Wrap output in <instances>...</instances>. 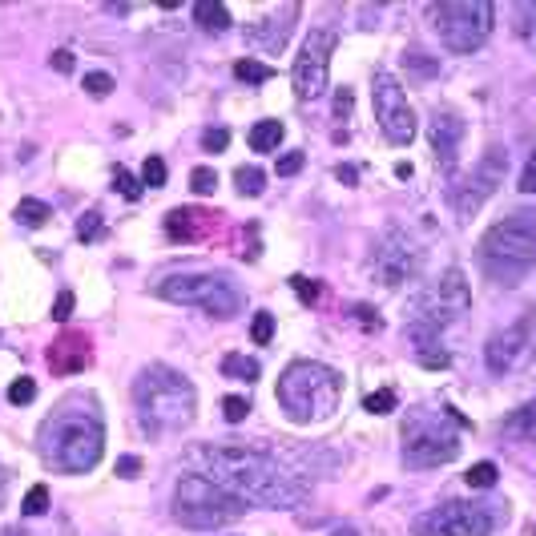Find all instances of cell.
<instances>
[{
	"label": "cell",
	"mask_w": 536,
	"mask_h": 536,
	"mask_svg": "<svg viewBox=\"0 0 536 536\" xmlns=\"http://www.w3.org/2000/svg\"><path fill=\"white\" fill-rule=\"evenodd\" d=\"M202 464L210 468V480H218L230 496L258 508H299L307 500V480L266 448L226 444L202 448Z\"/></svg>",
	"instance_id": "obj_1"
},
{
	"label": "cell",
	"mask_w": 536,
	"mask_h": 536,
	"mask_svg": "<svg viewBox=\"0 0 536 536\" xmlns=\"http://www.w3.org/2000/svg\"><path fill=\"white\" fill-rule=\"evenodd\" d=\"M133 408H138V420H142L146 436L182 432L194 420V408H198L194 383L166 363H150L138 379H133Z\"/></svg>",
	"instance_id": "obj_2"
},
{
	"label": "cell",
	"mask_w": 536,
	"mask_h": 536,
	"mask_svg": "<svg viewBox=\"0 0 536 536\" xmlns=\"http://www.w3.org/2000/svg\"><path fill=\"white\" fill-rule=\"evenodd\" d=\"M41 456L53 472L65 476H81L93 472L105 456V424L101 416L85 412V408H61L49 416V424L41 428Z\"/></svg>",
	"instance_id": "obj_3"
},
{
	"label": "cell",
	"mask_w": 536,
	"mask_h": 536,
	"mask_svg": "<svg viewBox=\"0 0 536 536\" xmlns=\"http://www.w3.org/2000/svg\"><path fill=\"white\" fill-rule=\"evenodd\" d=\"M480 266L492 283H516L536 266V210L520 206L504 214L480 238Z\"/></svg>",
	"instance_id": "obj_4"
},
{
	"label": "cell",
	"mask_w": 536,
	"mask_h": 536,
	"mask_svg": "<svg viewBox=\"0 0 536 536\" xmlns=\"http://www.w3.org/2000/svg\"><path fill=\"white\" fill-rule=\"evenodd\" d=\"M343 399V375L315 359H295L279 375V404L295 424H319L335 416Z\"/></svg>",
	"instance_id": "obj_5"
},
{
	"label": "cell",
	"mask_w": 536,
	"mask_h": 536,
	"mask_svg": "<svg viewBox=\"0 0 536 536\" xmlns=\"http://www.w3.org/2000/svg\"><path fill=\"white\" fill-rule=\"evenodd\" d=\"M174 512L186 528L210 532V528H226L230 520H238L246 512V504L238 496H230L218 480H210L202 472H186L174 492Z\"/></svg>",
	"instance_id": "obj_6"
},
{
	"label": "cell",
	"mask_w": 536,
	"mask_h": 536,
	"mask_svg": "<svg viewBox=\"0 0 536 536\" xmlns=\"http://www.w3.org/2000/svg\"><path fill=\"white\" fill-rule=\"evenodd\" d=\"M460 428H468V420L456 412H444L440 420H432L428 412H412V420L404 424V464L420 472L452 464L460 456Z\"/></svg>",
	"instance_id": "obj_7"
},
{
	"label": "cell",
	"mask_w": 536,
	"mask_h": 536,
	"mask_svg": "<svg viewBox=\"0 0 536 536\" xmlns=\"http://www.w3.org/2000/svg\"><path fill=\"white\" fill-rule=\"evenodd\" d=\"M158 295L182 307H198L210 319H234L242 311V291L226 275H166Z\"/></svg>",
	"instance_id": "obj_8"
},
{
	"label": "cell",
	"mask_w": 536,
	"mask_h": 536,
	"mask_svg": "<svg viewBox=\"0 0 536 536\" xmlns=\"http://www.w3.org/2000/svg\"><path fill=\"white\" fill-rule=\"evenodd\" d=\"M492 5L488 0H440L432 5V25L448 53H476L492 33Z\"/></svg>",
	"instance_id": "obj_9"
},
{
	"label": "cell",
	"mask_w": 536,
	"mask_h": 536,
	"mask_svg": "<svg viewBox=\"0 0 536 536\" xmlns=\"http://www.w3.org/2000/svg\"><path fill=\"white\" fill-rule=\"evenodd\" d=\"M371 101H375V121L383 129V138L395 142V146H408L416 138L420 121H416V109H412L404 85H399L387 69H379L371 77Z\"/></svg>",
	"instance_id": "obj_10"
},
{
	"label": "cell",
	"mask_w": 536,
	"mask_h": 536,
	"mask_svg": "<svg viewBox=\"0 0 536 536\" xmlns=\"http://www.w3.org/2000/svg\"><path fill=\"white\" fill-rule=\"evenodd\" d=\"M492 528L496 516L480 500H444L412 524L416 536H488Z\"/></svg>",
	"instance_id": "obj_11"
},
{
	"label": "cell",
	"mask_w": 536,
	"mask_h": 536,
	"mask_svg": "<svg viewBox=\"0 0 536 536\" xmlns=\"http://www.w3.org/2000/svg\"><path fill=\"white\" fill-rule=\"evenodd\" d=\"M335 41H339V33L315 29V33H307V41L299 45L295 65H291V85H295V97H299V101H319V97H323L327 73H331Z\"/></svg>",
	"instance_id": "obj_12"
},
{
	"label": "cell",
	"mask_w": 536,
	"mask_h": 536,
	"mask_svg": "<svg viewBox=\"0 0 536 536\" xmlns=\"http://www.w3.org/2000/svg\"><path fill=\"white\" fill-rule=\"evenodd\" d=\"M504 170H508V154H504V146H492L488 150V158L472 170V178L464 182V186H456V194H452V202L460 206V214L464 218H472L492 194H496V186H500V178H504Z\"/></svg>",
	"instance_id": "obj_13"
},
{
	"label": "cell",
	"mask_w": 536,
	"mask_h": 536,
	"mask_svg": "<svg viewBox=\"0 0 536 536\" xmlns=\"http://www.w3.org/2000/svg\"><path fill=\"white\" fill-rule=\"evenodd\" d=\"M416 271V250L408 246L404 234H387L375 250H371V275L383 287H404Z\"/></svg>",
	"instance_id": "obj_14"
},
{
	"label": "cell",
	"mask_w": 536,
	"mask_h": 536,
	"mask_svg": "<svg viewBox=\"0 0 536 536\" xmlns=\"http://www.w3.org/2000/svg\"><path fill=\"white\" fill-rule=\"evenodd\" d=\"M440 335H444V319L436 315L432 303H420V315L412 319V343H416V359H420L424 367H432V371L452 367V355H448V347L440 343Z\"/></svg>",
	"instance_id": "obj_15"
},
{
	"label": "cell",
	"mask_w": 536,
	"mask_h": 536,
	"mask_svg": "<svg viewBox=\"0 0 536 536\" xmlns=\"http://www.w3.org/2000/svg\"><path fill=\"white\" fill-rule=\"evenodd\" d=\"M528 335H532V319H516V323L500 327V331L484 343V367H488L492 375H508V371L516 367V359L524 355Z\"/></svg>",
	"instance_id": "obj_16"
},
{
	"label": "cell",
	"mask_w": 536,
	"mask_h": 536,
	"mask_svg": "<svg viewBox=\"0 0 536 536\" xmlns=\"http://www.w3.org/2000/svg\"><path fill=\"white\" fill-rule=\"evenodd\" d=\"M432 307H436V315L444 319V327H448V323H460V319L468 315L472 291H468V279H464L460 266H448V271L440 275V291H436Z\"/></svg>",
	"instance_id": "obj_17"
},
{
	"label": "cell",
	"mask_w": 536,
	"mask_h": 536,
	"mask_svg": "<svg viewBox=\"0 0 536 536\" xmlns=\"http://www.w3.org/2000/svg\"><path fill=\"white\" fill-rule=\"evenodd\" d=\"M89 339L85 335H77V331H65L53 347H49V367H53V375H77V371H85L89 367Z\"/></svg>",
	"instance_id": "obj_18"
},
{
	"label": "cell",
	"mask_w": 536,
	"mask_h": 536,
	"mask_svg": "<svg viewBox=\"0 0 536 536\" xmlns=\"http://www.w3.org/2000/svg\"><path fill=\"white\" fill-rule=\"evenodd\" d=\"M460 138H464V125L456 113L440 109L432 117V146H436V158H440V170H452L456 166V154H460Z\"/></svg>",
	"instance_id": "obj_19"
},
{
	"label": "cell",
	"mask_w": 536,
	"mask_h": 536,
	"mask_svg": "<svg viewBox=\"0 0 536 536\" xmlns=\"http://www.w3.org/2000/svg\"><path fill=\"white\" fill-rule=\"evenodd\" d=\"M202 222H206V214H198L194 206H178V210L166 214V238L170 242H194V238L206 234Z\"/></svg>",
	"instance_id": "obj_20"
},
{
	"label": "cell",
	"mask_w": 536,
	"mask_h": 536,
	"mask_svg": "<svg viewBox=\"0 0 536 536\" xmlns=\"http://www.w3.org/2000/svg\"><path fill=\"white\" fill-rule=\"evenodd\" d=\"M194 21L206 33H226L234 25V17L226 13V5H218V0H198V5H194Z\"/></svg>",
	"instance_id": "obj_21"
},
{
	"label": "cell",
	"mask_w": 536,
	"mask_h": 536,
	"mask_svg": "<svg viewBox=\"0 0 536 536\" xmlns=\"http://www.w3.org/2000/svg\"><path fill=\"white\" fill-rule=\"evenodd\" d=\"M504 436L508 440H536V399L524 408H516L508 420H504Z\"/></svg>",
	"instance_id": "obj_22"
},
{
	"label": "cell",
	"mask_w": 536,
	"mask_h": 536,
	"mask_svg": "<svg viewBox=\"0 0 536 536\" xmlns=\"http://www.w3.org/2000/svg\"><path fill=\"white\" fill-rule=\"evenodd\" d=\"M283 146V121H258L254 129H250V150H258V154H271V150H279Z\"/></svg>",
	"instance_id": "obj_23"
},
{
	"label": "cell",
	"mask_w": 536,
	"mask_h": 536,
	"mask_svg": "<svg viewBox=\"0 0 536 536\" xmlns=\"http://www.w3.org/2000/svg\"><path fill=\"white\" fill-rule=\"evenodd\" d=\"M258 359L254 355H238V351H230L226 359H222V375H234V379H246V383H254L258 379Z\"/></svg>",
	"instance_id": "obj_24"
},
{
	"label": "cell",
	"mask_w": 536,
	"mask_h": 536,
	"mask_svg": "<svg viewBox=\"0 0 536 536\" xmlns=\"http://www.w3.org/2000/svg\"><path fill=\"white\" fill-rule=\"evenodd\" d=\"M49 218H53V206H49V202H41V198L17 202V222H21V226H45Z\"/></svg>",
	"instance_id": "obj_25"
},
{
	"label": "cell",
	"mask_w": 536,
	"mask_h": 536,
	"mask_svg": "<svg viewBox=\"0 0 536 536\" xmlns=\"http://www.w3.org/2000/svg\"><path fill=\"white\" fill-rule=\"evenodd\" d=\"M234 186H238L242 198H258L262 186H266V174L258 166H242V170H234Z\"/></svg>",
	"instance_id": "obj_26"
},
{
	"label": "cell",
	"mask_w": 536,
	"mask_h": 536,
	"mask_svg": "<svg viewBox=\"0 0 536 536\" xmlns=\"http://www.w3.org/2000/svg\"><path fill=\"white\" fill-rule=\"evenodd\" d=\"M234 77L246 85H262V81H271V65H258V61L242 57V61H234Z\"/></svg>",
	"instance_id": "obj_27"
},
{
	"label": "cell",
	"mask_w": 536,
	"mask_h": 536,
	"mask_svg": "<svg viewBox=\"0 0 536 536\" xmlns=\"http://www.w3.org/2000/svg\"><path fill=\"white\" fill-rule=\"evenodd\" d=\"M113 186H117V194H121V198H129V202H138V198H142V182L133 178L125 166H117V170H113Z\"/></svg>",
	"instance_id": "obj_28"
},
{
	"label": "cell",
	"mask_w": 536,
	"mask_h": 536,
	"mask_svg": "<svg viewBox=\"0 0 536 536\" xmlns=\"http://www.w3.org/2000/svg\"><path fill=\"white\" fill-rule=\"evenodd\" d=\"M395 404H399V399H395V391H371L367 399H363V408L371 412V416H387V412H395Z\"/></svg>",
	"instance_id": "obj_29"
},
{
	"label": "cell",
	"mask_w": 536,
	"mask_h": 536,
	"mask_svg": "<svg viewBox=\"0 0 536 536\" xmlns=\"http://www.w3.org/2000/svg\"><path fill=\"white\" fill-rule=\"evenodd\" d=\"M496 476H500V472H496V464H492V460H480V464H472V468H468V476H464V480H468L472 488H492V484H496Z\"/></svg>",
	"instance_id": "obj_30"
},
{
	"label": "cell",
	"mask_w": 536,
	"mask_h": 536,
	"mask_svg": "<svg viewBox=\"0 0 536 536\" xmlns=\"http://www.w3.org/2000/svg\"><path fill=\"white\" fill-rule=\"evenodd\" d=\"M37 399V383L29 379V375H21V379H13V387H9V404H17V408H25V404H33Z\"/></svg>",
	"instance_id": "obj_31"
},
{
	"label": "cell",
	"mask_w": 536,
	"mask_h": 536,
	"mask_svg": "<svg viewBox=\"0 0 536 536\" xmlns=\"http://www.w3.org/2000/svg\"><path fill=\"white\" fill-rule=\"evenodd\" d=\"M77 238L81 242H97V238H105V222H101V214H81V222H77Z\"/></svg>",
	"instance_id": "obj_32"
},
{
	"label": "cell",
	"mask_w": 536,
	"mask_h": 536,
	"mask_svg": "<svg viewBox=\"0 0 536 536\" xmlns=\"http://www.w3.org/2000/svg\"><path fill=\"white\" fill-rule=\"evenodd\" d=\"M21 508H25V516H45V512H49V488H45V484H33Z\"/></svg>",
	"instance_id": "obj_33"
},
{
	"label": "cell",
	"mask_w": 536,
	"mask_h": 536,
	"mask_svg": "<svg viewBox=\"0 0 536 536\" xmlns=\"http://www.w3.org/2000/svg\"><path fill=\"white\" fill-rule=\"evenodd\" d=\"M250 339L258 343V347H266V343H271L275 339V315H254V323H250Z\"/></svg>",
	"instance_id": "obj_34"
},
{
	"label": "cell",
	"mask_w": 536,
	"mask_h": 536,
	"mask_svg": "<svg viewBox=\"0 0 536 536\" xmlns=\"http://www.w3.org/2000/svg\"><path fill=\"white\" fill-rule=\"evenodd\" d=\"M142 178H146V186H150V190H162V186H166V178H170V170H166V162L154 154V158H146Z\"/></svg>",
	"instance_id": "obj_35"
},
{
	"label": "cell",
	"mask_w": 536,
	"mask_h": 536,
	"mask_svg": "<svg viewBox=\"0 0 536 536\" xmlns=\"http://www.w3.org/2000/svg\"><path fill=\"white\" fill-rule=\"evenodd\" d=\"M222 416H226V424H242L250 416V404H246L242 395H226L222 399Z\"/></svg>",
	"instance_id": "obj_36"
},
{
	"label": "cell",
	"mask_w": 536,
	"mask_h": 536,
	"mask_svg": "<svg viewBox=\"0 0 536 536\" xmlns=\"http://www.w3.org/2000/svg\"><path fill=\"white\" fill-rule=\"evenodd\" d=\"M226 146H230V129L214 125V129H206V133H202V150H206V154H222Z\"/></svg>",
	"instance_id": "obj_37"
},
{
	"label": "cell",
	"mask_w": 536,
	"mask_h": 536,
	"mask_svg": "<svg viewBox=\"0 0 536 536\" xmlns=\"http://www.w3.org/2000/svg\"><path fill=\"white\" fill-rule=\"evenodd\" d=\"M214 186H218V174H214L210 166H198V170L190 174V190H194V194H214Z\"/></svg>",
	"instance_id": "obj_38"
},
{
	"label": "cell",
	"mask_w": 536,
	"mask_h": 536,
	"mask_svg": "<svg viewBox=\"0 0 536 536\" xmlns=\"http://www.w3.org/2000/svg\"><path fill=\"white\" fill-rule=\"evenodd\" d=\"M81 85H85V93H93V97H105V93H113V77H109V73H89Z\"/></svg>",
	"instance_id": "obj_39"
},
{
	"label": "cell",
	"mask_w": 536,
	"mask_h": 536,
	"mask_svg": "<svg viewBox=\"0 0 536 536\" xmlns=\"http://www.w3.org/2000/svg\"><path fill=\"white\" fill-rule=\"evenodd\" d=\"M73 307H77V299H73V291H61V295H57V303H53V323H69V315H73Z\"/></svg>",
	"instance_id": "obj_40"
},
{
	"label": "cell",
	"mask_w": 536,
	"mask_h": 536,
	"mask_svg": "<svg viewBox=\"0 0 536 536\" xmlns=\"http://www.w3.org/2000/svg\"><path fill=\"white\" fill-rule=\"evenodd\" d=\"M303 162H307V158H303L299 150H291V154H283V158H279V166H275V170H279V178H291V174H299V170H303Z\"/></svg>",
	"instance_id": "obj_41"
},
{
	"label": "cell",
	"mask_w": 536,
	"mask_h": 536,
	"mask_svg": "<svg viewBox=\"0 0 536 536\" xmlns=\"http://www.w3.org/2000/svg\"><path fill=\"white\" fill-rule=\"evenodd\" d=\"M291 287L299 291V299H303V303H319V291H323L319 283H311V279H303V275H295V279H291Z\"/></svg>",
	"instance_id": "obj_42"
},
{
	"label": "cell",
	"mask_w": 536,
	"mask_h": 536,
	"mask_svg": "<svg viewBox=\"0 0 536 536\" xmlns=\"http://www.w3.org/2000/svg\"><path fill=\"white\" fill-rule=\"evenodd\" d=\"M520 194H536V150H532V158L524 162V174H520Z\"/></svg>",
	"instance_id": "obj_43"
},
{
	"label": "cell",
	"mask_w": 536,
	"mask_h": 536,
	"mask_svg": "<svg viewBox=\"0 0 536 536\" xmlns=\"http://www.w3.org/2000/svg\"><path fill=\"white\" fill-rule=\"evenodd\" d=\"M347 113H351V89H339L335 93V117H339V125L347 121Z\"/></svg>",
	"instance_id": "obj_44"
},
{
	"label": "cell",
	"mask_w": 536,
	"mask_h": 536,
	"mask_svg": "<svg viewBox=\"0 0 536 536\" xmlns=\"http://www.w3.org/2000/svg\"><path fill=\"white\" fill-rule=\"evenodd\" d=\"M138 472H142V460H133V456L117 460V476H138Z\"/></svg>",
	"instance_id": "obj_45"
},
{
	"label": "cell",
	"mask_w": 536,
	"mask_h": 536,
	"mask_svg": "<svg viewBox=\"0 0 536 536\" xmlns=\"http://www.w3.org/2000/svg\"><path fill=\"white\" fill-rule=\"evenodd\" d=\"M355 315L363 319V327H367V331H375V327H379V315H375L371 307H355Z\"/></svg>",
	"instance_id": "obj_46"
},
{
	"label": "cell",
	"mask_w": 536,
	"mask_h": 536,
	"mask_svg": "<svg viewBox=\"0 0 536 536\" xmlns=\"http://www.w3.org/2000/svg\"><path fill=\"white\" fill-rule=\"evenodd\" d=\"M53 69L69 73V69H73V53H53Z\"/></svg>",
	"instance_id": "obj_47"
},
{
	"label": "cell",
	"mask_w": 536,
	"mask_h": 536,
	"mask_svg": "<svg viewBox=\"0 0 536 536\" xmlns=\"http://www.w3.org/2000/svg\"><path fill=\"white\" fill-rule=\"evenodd\" d=\"M331 536H359L355 528H339V532H331Z\"/></svg>",
	"instance_id": "obj_48"
},
{
	"label": "cell",
	"mask_w": 536,
	"mask_h": 536,
	"mask_svg": "<svg viewBox=\"0 0 536 536\" xmlns=\"http://www.w3.org/2000/svg\"><path fill=\"white\" fill-rule=\"evenodd\" d=\"M0 536H21V528H9V532H0Z\"/></svg>",
	"instance_id": "obj_49"
},
{
	"label": "cell",
	"mask_w": 536,
	"mask_h": 536,
	"mask_svg": "<svg viewBox=\"0 0 536 536\" xmlns=\"http://www.w3.org/2000/svg\"><path fill=\"white\" fill-rule=\"evenodd\" d=\"M528 532H532V536H536V520H532V528H528Z\"/></svg>",
	"instance_id": "obj_50"
},
{
	"label": "cell",
	"mask_w": 536,
	"mask_h": 536,
	"mask_svg": "<svg viewBox=\"0 0 536 536\" xmlns=\"http://www.w3.org/2000/svg\"><path fill=\"white\" fill-rule=\"evenodd\" d=\"M0 480H5V472H0Z\"/></svg>",
	"instance_id": "obj_51"
}]
</instances>
